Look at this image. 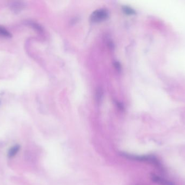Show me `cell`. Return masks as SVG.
I'll use <instances>...</instances> for the list:
<instances>
[{
	"mask_svg": "<svg viewBox=\"0 0 185 185\" xmlns=\"http://www.w3.org/2000/svg\"><path fill=\"white\" fill-rule=\"evenodd\" d=\"M108 13L106 10L100 9L94 12L91 16V21L94 22H99L104 21L108 18Z\"/></svg>",
	"mask_w": 185,
	"mask_h": 185,
	"instance_id": "6da1fadb",
	"label": "cell"
},
{
	"mask_svg": "<svg viewBox=\"0 0 185 185\" xmlns=\"http://www.w3.org/2000/svg\"><path fill=\"white\" fill-rule=\"evenodd\" d=\"M152 180L154 182L160 185H175L174 183L157 175H153L152 177Z\"/></svg>",
	"mask_w": 185,
	"mask_h": 185,
	"instance_id": "7a4b0ae2",
	"label": "cell"
},
{
	"mask_svg": "<svg viewBox=\"0 0 185 185\" xmlns=\"http://www.w3.org/2000/svg\"><path fill=\"white\" fill-rule=\"evenodd\" d=\"M20 149V145H15L13 147H12L10 149L9 151L8 152V156L9 157H14L16 154L18 153Z\"/></svg>",
	"mask_w": 185,
	"mask_h": 185,
	"instance_id": "3957f363",
	"label": "cell"
},
{
	"mask_svg": "<svg viewBox=\"0 0 185 185\" xmlns=\"http://www.w3.org/2000/svg\"><path fill=\"white\" fill-rule=\"evenodd\" d=\"M22 8H24V4L22 2H16L11 5V9L13 11L18 12V11H20Z\"/></svg>",
	"mask_w": 185,
	"mask_h": 185,
	"instance_id": "277c9868",
	"label": "cell"
},
{
	"mask_svg": "<svg viewBox=\"0 0 185 185\" xmlns=\"http://www.w3.org/2000/svg\"><path fill=\"white\" fill-rule=\"evenodd\" d=\"M0 35L5 38H11V35L9 31L4 27L0 26Z\"/></svg>",
	"mask_w": 185,
	"mask_h": 185,
	"instance_id": "5b68a950",
	"label": "cell"
},
{
	"mask_svg": "<svg viewBox=\"0 0 185 185\" xmlns=\"http://www.w3.org/2000/svg\"><path fill=\"white\" fill-rule=\"evenodd\" d=\"M123 12L126 14H128V15H133V14H134L136 13L132 9V8L127 7H124L123 9Z\"/></svg>",
	"mask_w": 185,
	"mask_h": 185,
	"instance_id": "8992f818",
	"label": "cell"
}]
</instances>
